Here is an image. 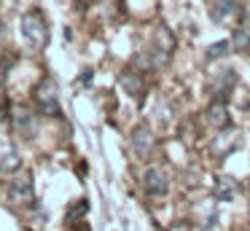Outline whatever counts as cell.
<instances>
[{"label": "cell", "instance_id": "cell-1", "mask_svg": "<svg viewBox=\"0 0 250 231\" xmlns=\"http://www.w3.org/2000/svg\"><path fill=\"white\" fill-rule=\"evenodd\" d=\"M19 30H22V38L24 43H27L30 48H43L46 46V38H49V32H46V21L43 16L38 14V11H27V14L22 16V21H19Z\"/></svg>", "mask_w": 250, "mask_h": 231}, {"label": "cell", "instance_id": "cell-2", "mask_svg": "<svg viewBox=\"0 0 250 231\" xmlns=\"http://www.w3.org/2000/svg\"><path fill=\"white\" fill-rule=\"evenodd\" d=\"M35 102H38L41 113H46V116H57L60 113V97H57L54 81H43L35 89Z\"/></svg>", "mask_w": 250, "mask_h": 231}, {"label": "cell", "instance_id": "cell-3", "mask_svg": "<svg viewBox=\"0 0 250 231\" xmlns=\"http://www.w3.org/2000/svg\"><path fill=\"white\" fill-rule=\"evenodd\" d=\"M143 188H146L151 196H164L167 188H169L167 175H164L162 169H156V167H151V169H146V175H143Z\"/></svg>", "mask_w": 250, "mask_h": 231}, {"label": "cell", "instance_id": "cell-4", "mask_svg": "<svg viewBox=\"0 0 250 231\" xmlns=\"http://www.w3.org/2000/svg\"><path fill=\"white\" fill-rule=\"evenodd\" d=\"M8 196H11V202L17 204H30L33 202V183H30V177H19V180L11 183V188H8Z\"/></svg>", "mask_w": 250, "mask_h": 231}, {"label": "cell", "instance_id": "cell-5", "mask_svg": "<svg viewBox=\"0 0 250 231\" xmlns=\"http://www.w3.org/2000/svg\"><path fill=\"white\" fill-rule=\"evenodd\" d=\"M153 148V134L148 126H137L135 132H132V150H135L137 156H148Z\"/></svg>", "mask_w": 250, "mask_h": 231}, {"label": "cell", "instance_id": "cell-6", "mask_svg": "<svg viewBox=\"0 0 250 231\" xmlns=\"http://www.w3.org/2000/svg\"><path fill=\"white\" fill-rule=\"evenodd\" d=\"M234 84H237V73H234V70H223V73L218 75V81L210 84V91L221 100L223 94H229V91L234 89Z\"/></svg>", "mask_w": 250, "mask_h": 231}, {"label": "cell", "instance_id": "cell-7", "mask_svg": "<svg viewBox=\"0 0 250 231\" xmlns=\"http://www.w3.org/2000/svg\"><path fill=\"white\" fill-rule=\"evenodd\" d=\"M207 121L212 124V126H229V107H226V102H221V100H215L210 107H207Z\"/></svg>", "mask_w": 250, "mask_h": 231}, {"label": "cell", "instance_id": "cell-8", "mask_svg": "<svg viewBox=\"0 0 250 231\" xmlns=\"http://www.w3.org/2000/svg\"><path fill=\"white\" fill-rule=\"evenodd\" d=\"M17 129H19V134H22L24 140H33V134H35V118H33V113H30V110H19L17 113Z\"/></svg>", "mask_w": 250, "mask_h": 231}, {"label": "cell", "instance_id": "cell-9", "mask_svg": "<svg viewBox=\"0 0 250 231\" xmlns=\"http://www.w3.org/2000/svg\"><path fill=\"white\" fill-rule=\"evenodd\" d=\"M234 193H237V186L231 183V177H218V186H215V196L221 202H231Z\"/></svg>", "mask_w": 250, "mask_h": 231}, {"label": "cell", "instance_id": "cell-10", "mask_svg": "<svg viewBox=\"0 0 250 231\" xmlns=\"http://www.w3.org/2000/svg\"><path fill=\"white\" fill-rule=\"evenodd\" d=\"M234 11H237V3H234V0H218L215 8H212V19L223 21V19H229Z\"/></svg>", "mask_w": 250, "mask_h": 231}, {"label": "cell", "instance_id": "cell-11", "mask_svg": "<svg viewBox=\"0 0 250 231\" xmlns=\"http://www.w3.org/2000/svg\"><path fill=\"white\" fill-rule=\"evenodd\" d=\"M231 46L237 48V51H250V27H237V30H234Z\"/></svg>", "mask_w": 250, "mask_h": 231}, {"label": "cell", "instance_id": "cell-12", "mask_svg": "<svg viewBox=\"0 0 250 231\" xmlns=\"http://www.w3.org/2000/svg\"><path fill=\"white\" fill-rule=\"evenodd\" d=\"M231 48V43L229 41H221V43H215V46H210L207 48V59H215V57H221L223 51H229Z\"/></svg>", "mask_w": 250, "mask_h": 231}, {"label": "cell", "instance_id": "cell-13", "mask_svg": "<svg viewBox=\"0 0 250 231\" xmlns=\"http://www.w3.org/2000/svg\"><path fill=\"white\" fill-rule=\"evenodd\" d=\"M78 231H89V229H86V226H81V229H78Z\"/></svg>", "mask_w": 250, "mask_h": 231}, {"label": "cell", "instance_id": "cell-14", "mask_svg": "<svg viewBox=\"0 0 250 231\" xmlns=\"http://www.w3.org/2000/svg\"><path fill=\"white\" fill-rule=\"evenodd\" d=\"M248 215H250V204H248Z\"/></svg>", "mask_w": 250, "mask_h": 231}]
</instances>
